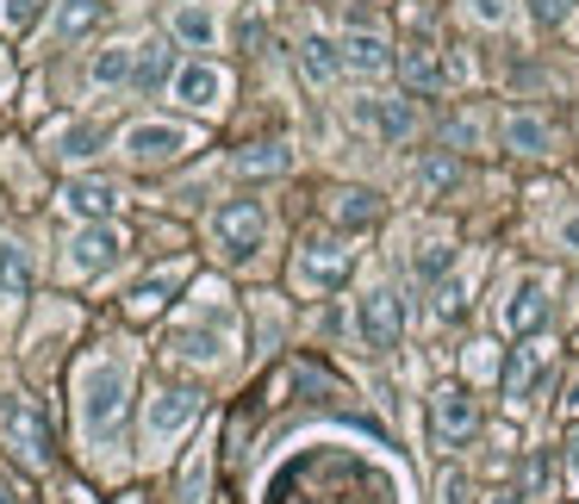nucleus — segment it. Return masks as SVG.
I'll return each mask as SVG.
<instances>
[{"label": "nucleus", "instance_id": "2eb2a0df", "mask_svg": "<svg viewBox=\"0 0 579 504\" xmlns=\"http://www.w3.org/2000/svg\"><path fill=\"white\" fill-rule=\"evenodd\" d=\"M181 69H174V44L169 38H150V44H138V69H131V81L138 88H162V81H174Z\"/></svg>", "mask_w": 579, "mask_h": 504}, {"label": "nucleus", "instance_id": "412c9836", "mask_svg": "<svg viewBox=\"0 0 579 504\" xmlns=\"http://www.w3.org/2000/svg\"><path fill=\"white\" fill-rule=\"evenodd\" d=\"M100 19H107V7H100V0H63V13H57V38L94 32Z\"/></svg>", "mask_w": 579, "mask_h": 504}, {"label": "nucleus", "instance_id": "e433bc0d", "mask_svg": "<svg viewBox=\"0 0 579 504\" xmlns=\"http://www.w3.org/2000/svg\"><path fill=\"white\" fill-rule=\"evenodd\" d=\"M561 236H567V250H579V219H567V224H561Z\"/></svg>", "mask_w": 579, "mask_h": 504}, {"label": "nucleus", "instance_id": "39448f33", "mask_svg": "<svg viewBox=\"0 0 579 504\" xmlns=\"http://www.w3.org/2000/svg\"><path fill=\"white\" fill-rule=\"evenodd\" d=\"M399 336H406V305H399L392 286H375V293L361 300V343L387 355V349H399Z\"/></svg>", "mask_w": 579, "mask_h": 504}, {"label": "nucleus", "instance_id": "dca6fc26", "mask_svg": "<svg viewBox=\"0 0 579 504\" xmlns=\"http://www.w3.org/2000/svg\"><path fill=\"white\" fill-rule=\"evenodd\" d=\"M174 94L188 100V107H219V94H224V75L212 63H188L181 75H174Z\"/></svg>", "mask_w": 579, "mask_h": 504}, {"label": "nucleus", "instance_id": "f3484780", "mask_svg": "<svg viewBox=\"0 0 579 504\" xmlns=\"http://www.w3.org/2000/svg\"><path fill=\"white\" fill-rule=\"evenodd\" d=\"M343 63L356 69V75H380V69H392V50H387V38H375V32H349Z\"/></svg>", "mask_w": 579, "mask_h": 504}, {"label": "nucleus", "instance_id": "a878e982", "mask_svg": "<svg viewBox=\"0 0 579 504\" xmlns=\"http://www.w3.org/2000/svg\"><path fill=\"white\" fill-rule=\"evenodd\" d=\"M131 69H138V44L131 50H100L94 57V81H131Z\"/></svg>", "mask_w": 579, "mask_h": 504}, {"label": "nucleus", "instance_id": "58836bf2", "mask_svg": "<svg viewBox=\"0 0 579 504\" xmlns=\"http://www.w3.org/2000/svg\"><path fill=\"white\" fill-rule=\"evenodd\" d=\"M0 504H13V486H0Z\"/></svg>", "mask_w": 579, "mask_h": 504}, {"label": "nucleus", "instance_id": "4468645a", "mask_svg": "<svg viewBox=\"0 0 579 504\" xmlns=\"http://www.w3.org/2000/svg\"><path fill=\"white\" fill-rule=\"evenodd\" d=\"M548 143H555L548 119H536V112H511V119H505V150H517V157H542Z\"/></svg>", "mask_w": 579, "mask_h": 504}, {"label": "nucleus", "instance_id": "6ab92c4d", "mask_svg": "<svg viewBox=\"0 0 579 504\" xmlns=\"http://www.w3.org/2000/svg\"><path fill=\"white\" fill-rule=\"evenodd\" d=\"M368 119H375L380 138H392V143H406L411 131H418V112H411V100H375V107H368Z\"/></svg>", "mask_w": 579, "mask_h": 504}, {"label": "nucleus", "instance_id": "ddd939ff", "mask_svg": "<svg viewBox=\"0 0 579 504\" xmlns=\"http://www.w3.org/2000/svg\"><path fill=\"white\" fill-rule=\"evenodd\" d=\"M69 262H76L81 274H94V269H112L119 262V236L107 231V224H88V231L69 243Z\"/></svg>", "mask_w": 579, "mask_h": 504}, {"label": "nucleus", "instance_id": "7c9ffc66", "mask_svg": "<svg viewBox=\"0 0 579 504\" xmlns=\"http://www.w3.org/2000/svg\"><path fill=\"white\" fill-rule=\"evenodd\" d=\"M536 7V19H542V26H561L567 13H573V0H530Z\"/></svg>", "mask_w": 579, "mask_h": 504}, {"label": "nucleus", "instance_id": "6e6552de", "mask_svg": "<svg viewBox=\"0 0 579 504\" xmlns=\"http://www.w3.org/2000/svg\"><path fill=\"white\" fill-rule=\"evenodd\" d=\"M542 374H548V343L542 336H517L511 362H505V399H530Z\"/></svg>", "mask_w": 579, "mask_h": 504}, {"label": "nucleus", "instance_id": "4be33fe9", "mask_svg": "<svg viewBox=\"0 0 579 504\" xmlns=\"http://www.w3.org/2000/svg\"><path fill=\"white\" fill-rule=\"evenodd\" d=\"M26 281H32V262H26V250H19V243H0V300H19V293H26Z\"/></svg>", "mask_w": 579, "mask_h": 504}, {"label": "nucleus", "instance_id": "c756f323", "mask_svg": "<svg viewBox=\"0 0 579 504\" xmlns=\"http://www.w3.org/2000/svg\"><path fill=\"white\" fill-rule=\"evenodd\" d=\"M94 150H100V131L94 125H76V131H69V138H63V157H94Z\"/></svg>", "mask_w": 579, "mask_h": 504}, {"label": "nucleus", "instance_id": "7ed1b4c3", "mask_svg": "<svg viewBox=\"0 0 579 504\" xmlns=\"http://www.w3.org/2000/svg\"><path fill=\"white\" fill-rule=\"evenodd\" d=\"M0 436L13 442L26 461H38V467H50V424L38 417V405L32 399H19V393H0Z\"/></svg>", "mask_w": 579, "mask_h": 504}, {"label": "nucleus", "instance_id": "bb28decb", "mask_svg": "<svg viewBox=\"0 0 579 504\" xmlns=\"http://www.w3.org/2000/svg\"><path fill=\"white\" fill-rule=\"evenodd\" d=\"M32 19H38V0H0V26L7 32H26Z\"/></svg>", "mask_w": 579, "mask_h": 504}, {"label": "nucleus", "instance_id": "aec40b11", "mask_svg": "<svg viewBox=\"0 0 579 504\" xmlns=\"http://www.w3.org/2000/svg\"><path fill=\"white\" fill-rule=\"evenodd\" d=\"M174 38H188V44H212L219 38V19H212V7H193V0H181L174 7Z\"/></svg>", "mask_w": 579, "mask_h": 504}, {"label": "nucleus", "instance_id": "cd10ccee", "mask_svg": "<svg viewBox=\"0 0 579 504\" xmlns=\"http://www.w3.org/2000/svg\"><path fill=\"white\" fill-rule=\"evenodd\" d=\"M174 349H181V355H193V362H212V355H219V331H188Z\"/></svg>", "mask_w": 579, "mask_h": 504}, {"label": "nucleus", "instance_id": "72a5a7b5", "mask_svg": "<svg viewBox=\"0 0 579 504\" xmlns=\"http://www.w3.org/2000/svg\"><path fill=\"white\" fill-rule=\"evenodd\" d=\"M442 262H449V250H442V243H437V250H430V255H423V262H418V269H423V274H442Z\"/></svg>", "mask_w": 579, "mask_h": 504}, {"label": "nucleus", "instance_id": "f704fd0d", "mask_svg": "<svg viewBox=\"0 0 579 504\" xmlns=\"http://www.w3.org/2000/svg\"><path fill=\"white\" fill-rule=\"evenodd\" d=\"M473 13H480V19H505V0H473Z\"/></svg>", "mask_w": 579, "mask_h": 504}, {"label": "nucleus", "instance_id": "4c0bfd02", "mask_svg": "<svg viewBox=\"0 0 579 504\" xmlns=\"http://www.w3.org/2000/svg\"><path fill=\"white\" fill-rule=\"evenodd\" d=\"M492 504H523V492H499V498H492Z\"/></svg>", "mask_w": 579, "mask_h": 504}, {"label": "nucleus", "instance_id": "20e7f679", "mask_svg": "<svg viewBox=\"0 0 579 504\" xmlns=\"http://www.w3.org/2000/svg\"><path fill=\"white\" fill-rule=\"evenodd\" d=\"M262 231H268V219H262V205H256V200H224L219 219H212V236H219L224 262L256 255V250H262Z\"/></svg>", "mask_w": 579, "mask_h": 504}, {"label": "nucleus", "instance_id": "9b49d317", "mask_svg": "<svg viewBox=\"0 0 579 504\" xmlns=\"http://www.w3.org/2000/svg\"><path fill=\"white\" fill-rule=\"evenodd\" d=\"M542 324H548V293L536 281H523L511 300H505V331H511V336H536Z\"/></svg>", "mask_w": 579, "mask_h": 504}, {"label": "nucleus", "instance_id": "0eeeda50", "mask_svg": "<svg viewBox=\"0 0 579 504\" xmlns=\"http://www.w3.org/2000/svg\"><path fill=\"white\" fill-rule=\"evenodd\" d=\"M188 131L181 125H131V138H126V157L138 162V169H169L181 150H188Z\"/></svg>", "mask_w": 579, "mask_h": 504}, {"label": "nucleus", "instance_id": "5701e85b", "mask_svg": "<svg viewBox=\"0 0 579 504\" xmlns=\"http://www.w3.org/2000/svg\"><path fill=\"white\" fill-rule=\"evenodd\" d=\"M69 205H76V212H88V219L112 212V181H94V174H81V181H69Z\"/></svg>", "mask_w": 579, "mask_h": 504}, {"label": "nucleus", "instance_id": "393cba45", "mask_svg": "<svg viewBox=\"0 0 579 504\" xmlns=\"http://www.w3.org/2000/svg\"><path fill=\"white\" fill-rule=\"evenodd\" d=\"M455 181H461V162H455L449 150H430V157H423V188H430V193H449Z\"/></svg>", "mask_w": 579, "mask_h": 504}, {"label": "nucleus", "instance_id": "2f4dec72", "mask_svg": "<svg viewBox=\"0 0 579 504\" xmlns=\"http://www.w3.org/2000/svg\"><path fill=\"white\" fill-rule=\"evenodd\" d=\"M461 305H468V300H461V286H455V281H442V286H437V312H442V317H455Z\"/></svg>", "mask_w": 579, "mask_h": 504}, {"label": "nucleus", "instance_id": "ea45409f", "mask_svg": "<svg viewBox=\"0 0 579 504\" xmlns=\"http://www.w3.org/2000/svg\"><path fill=\"white\" fill-rule=\"evenodd\" d=\"M119 504H143V498H138V492H126V498H119Z\"/></svg>", "mask_w": 579, "mask_h": 504}, {"label": "nucleus", "instance_id": "c85d7f7f", "mask_svg": "<svg viewBox=\"0 0 579 504\" xmlns=\"http://www.w3.org/2000/svg\"><path fill=\"white\" fill-rule=\"evenodd\" d=\"M162 305H169V281H150V286H138V293H131V312H162Z\"/></svg>", "mask_w": 579, "mask_h": 504}, {"label": "nucleus", "instance_id": "a211bd4d", "mask_svg": "<svg viewBox=\"0 0 579 504\" xmlns=\"http://www.w3.org/2000/svg\"><path fill=\"white\" fill-rule=\"evenodd\" d=\"M231 169L256 181V174H287V169H293V157H287L281 143H243V150L231 157Z\"/></svg>", "mask_w": 579, "mask_h": 504}, {"label": "nucleus", "instance_id": "b1692460", "mask_svg": "<svg viewBox=\"0 0 579 504\" xmlns=\"http://www.w3.org/2000/svg\"><path fill=\"white\" fill-rule=\"evenodd\" d=\"M299 63H306V75L330 81L343 69V57H337V44H325V38H306V44H299Z\"/></svg>", "mask_w": 579, "mask_h": 504}, {"label": "nucleus", "instance_id": "c9c22d12", "mask_svg": "<svg viewBox=\"0 0 579 504\" xmlns=\"http://www.w3.org/2000/svg\"><path fill=\"white\" fill-rule=\"evenodd\" d=\"M567 461H573V467H579V424L567 430Z\"/></svg>", "mask_w": 579, "mask_h": 504}, {"label": "nucleus", "instance_id": "f8f14e48", "mask_svg": "<svg viewBox=\"0 0 579 504\" xmlns=\"http://www.w3.org/2000/svg\"><path fill=\"white\" fill-rule=\"evenodd\" d=\"M380 193L368 188H343V193H330V219L343 224V231H368V224H380Z\"/></svg>", "mask_w": 579, "mask_h": 504}, {"label": "nucleus", "instance_id": "423d86ee", "mask_svg": "<svg viewBox=\"0 0 579 504\" xmlns=\"http://www.w3.org/2000/svg\"><path fill=\"white\" fill-rule=\"evenodd\" d=\"M349 269H356V255L343 243H330V236H312V243H299V281L330 293V286H343Z\"/></svg>", "mask_w": 579, "mask_h": 504}, {"label": "nucleus", "instance_id": "473e14b6", "mask_svg": "<svg viewBox=\"0 0 579 504\" xmlns=\"http://www.w3.org/2000/svg\"><path fill=\"white\" fill-rule=\"evenodd\" d=\"M548 473H555V461L536 455V461H530V473H523V480H530V492H542V486H548Z\"/></svg>", "mask_w": 579, "mask_h": 504}, {"label": "nucleus", "instance_id": "9d476101", "mask_svg": "<svg viewBox=\"0 0 579 504\" xmlns=\"http://www.w3.org/2000/svg\"><path fill=\"white\" fill-rule=\"evenodd\" d=\"M392 69H399V81L418 88V94H437L442 81H449V69L437 63V50H430V44H406L399 57H392Z\"/></svg>", "mask_w": 579, "mask_h": 504}, {"label": "nucleus", "instance_id": "f257e3e1", "mask_svg": "<svg viewBox=\"0 0 579 504\" xmlns=\"http://www.w3.org/2000/svg\"><path fill=\"white\" fill-rule=\"evenodd\" d=\"M81 424L88 436L100 442H119V424H126V367L119 362H100L81 386Z\"/></svg>", "mask_w": 579, "mask_h": 504}, {"label": "nucleus", "instance_id": "f03ea898", "mask_svg": "<svg viewBox=\"0 0 579 504\" xmlns=\"http://www.w3.org/2000/svg\"><path fill=\"white\" fill-rule=\"evenodd\" d=\"M430 436L437 448H461V442L480 436V399L468 386H437L430 393Z\"/></svg>", "mask_w": 579, "mask_h": 504}, {"label": "nucleus", "instance_id": "1a4fd4ad", "mask_svg": "<svg viewBox=\"0 0 579 504\" xmlns=\"http://www.w3.org/2000/svg\"><path fill=\"white\" fill-rule=\"evenodd\" d=\"M206 411V393L200 386H169V393L157 399V405H150V436H174V430L181 424H193V417H200Z\"/></svg>", "mask_w": 579, "mask_h": 504}]
</instances>
